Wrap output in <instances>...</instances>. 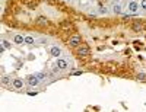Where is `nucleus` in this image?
I'll use <instances>...</instances> for the list:
<instances>
[{
    "instance_id": "0eeeda50",
    "label": "nucleus",
    "mask_w": 146,
    "mask_h": 112,
    "mask_svg": "<svg viewBox=\"0 0 146 112\" xmlns=\"http://www.w3.org/2000/svg\"><path fill=\"white\" fill-rule=\"evenodd\" d=\"M12 86H13L15 89H22V87H23V80H20V79H15V80L12 82Z\"/></svg>"
},
{
    "instance_id": "9b49d317",
    "label": "nucleus",
    "mask_w": 146,
    "mask_h": 112,
    "mask_svg": "<svg viewBox=\"0 0 146 112\" xmlns=\"http://www.w3.org/2000/svg\"><path fill=\"white\" fill-rule=\"evenodd\" d=\"M113 10H114V13H116V15H120V13H121V4H114Z\"/></svg>"
},
{
    "instance_id": "f03ea898",
    "label": "nucleus",
    "mask_w": 146,
    "mask_h": 112,
    "mask_svg": "<svg viewBox=\"0 0 146 112\" xmlns=\"http://www.w3.org/2000/svg\"><path fill=\"white\" fill-rule=\"evenodd\" d=\"M80 42H82V38H80L79 35H75V36H72V38L69 39V45H70V47H78Z\"/></svg>"
},
{
    "instance_id": "2eb2a0df",
    "label": "nucleus",
    "mask_w": 146,
    "mask_h": 112,
    "mask_svg": "<svg viewBox=\"0 0 146 112\" xmlns=\"http://www.w3.org/2000/svg\"><path fill=\"white\" fill-rule=\"evenodd\" d=\"M99 13H102V15H104V13H108V9L104 7V6H101V7H99Z\"/></svg>"
},
{
    "instance_id": "dca6fc26",
    "label": "nucleus",
    "mask_w": 146,
    "mask_h": 112,
    "mask_svg": "<svg viewBox=\"0 0 146 112\" xmlns=\"http://www.w3.org/2000/svg\"><path fill=\"white\" fill-rule=\"evenodd\" d=\"M35 76H37V77H38V79H39V80H42V79H44V77H45V76H44V74H42V73H35Z\"/></svg>"
},
{
    "instance_id": "4468645a",
    "label": "nucleus",
    "mask_w": 146,
    "mask_h": 112,
    "mask_svg": "<svg viewBox=\"0 0 146 112\" xmlns=\"http://www.w3.org/2000/svg\"><path fill=\"white\" fill-rule=\"evenodd\" d=\"M137 79H139V80H146V74L145 73H139V74H137Z\"/></svg>"
},
{
    "instance_id": "6e6552de",
    "label": "nucleus",
    "mask_w": 146,
    "mask_h": 112,
    "mask_svg": "<svg viewBox=\"0 0 146 112\" xmlns=\"http://www.w3.org/2000/svg\"><path fill=\"white\" fill-rule=\"evenodd\" d=\"M12 41H13L15 44H18V45H20V44H23V42H25V36H22V35H15Z\"/></svg>"
},
{
    "instance_id": "1a4fd4ad",
    "label": "nucleus",
    "mask_w": 146,
    "mask_h": 112,
    "mask_svg": "<svg viewBox=\"0 0 146 112\" xmlns=\"http://www.w3.org/2000/svg\"><path fill=\"white\" fill-rule=\"evenodd\" d=\"M25 44H28V45H34V44H35V38L31 36V35H26V36H25Z\"/></svg>"
},
{
    "instance_id": "f8f14e48",
    "label": "nucleus",
    "mask_w": 146,
    "mask_h": 112,
    "mask_svg": "<svg viewBox=\"0 0 146 112\" xmlns=\"http://www.w3.org/2000/svg\"><path fill=\"white\" fill-rule=\"evenodd\" d=\"M10 82H12V80H10L9 76H3V77H1V83H3V85H9Z\"/></svg>"
},
{
    "instance_id": "6ab92c4d",
    "label": "nucleus",
    "mask_w": 146,
    "mask_h": 112,
    "mask_svg": "<svg viewBox=\"0 0 146 112\" xmlns=\"http://www.w3.org/2000/svg\"><path fill=\"white\" fill-rule=\"evenodd\" d=\"M80 74H82V71H75L73 73V76H80Z\"/></svg>"
},
{
    "instance_id": "ddd939ff",
    "label": "nucleus",
    "mask_w": 146,
    "mask_h": 112,
    "mask_svg": "<svg viewBox=\"0 0 146 112\" xmlns=\"http://www.w3.org/2000/svg\"><path fill=\"white\" fill-rule=\"evenodd\" d=\"M140 29H142V23H135V25H133V31L139 32Z\"/></svg>"
},
{
    "instance_id": "a211bd4d",
    "label": "nucleus",
    "mask_w": 146,
    "mask_h": 112,
    "mask_svg": "<svg viewBox=\"0 0 146 112\" xmlns=\"http://www.w3.org/2000/svg\"><path fill=\"white\" fill-rule=\"evenodd\" d=\"M3 47H6V48H9V47H10V44H9V42H7L6 39H3Z\"/></svg>"
},
{
    "instance_id": "39448f33",
    "label": "nucleus",
    "mask_w": 146,
    "mask_h": 112,
    "mask_svg": "<svg viewBox=\"0 0 146 112\" xmlns=\"http://www.w3.org/2000/svg\"><path fill=\"white\" fill-rule=\"evenodd\" d=\"M50 55H53V57L58 58V57L61 55V50H60L58 47H51V48H50Z\"/></svg>"
},
{
    "instance_id": "f257e3e1",
    "label": "nucleus",
    "mask_w": 146,
    "mask_h": 112,
    "mask_svg": "<svg viewBox=\"0 0 146 112\" xmlns=\"http://www.w3.org/2000/svg\"><path fill=\"white\" fill-rule=\"evenodd\" d=\"M56 67L58 69V70H66L67 67H69V61L66 60V58H57V61H56Z\"/></svg>"
},
{
    "instance_id": "423d86ee",
    "label": "nucleus",
    "mask_w": 146,
    "mask_h": 112,
    "mask_svg": "<svg viewBox=\"0 0 146 112\" xmlns=\"http://www.w3.org/2000/svg\"><path fill=\"white\" fill-rule=\"evenodd\" d=\"M28 83H29V86H37V85L39 83V79H38L35 74H31V76L28 77Z\"/></svg>"
},
{
    "instance_id": "7ed1b4c3",
    "label": "nucleus",
    "mask_w": 146,
    "mask_h": 112,
    "mask_svg": "<svg viewBox=\"0 0 146 112\" xmlns=\"http://www.w3.org/2000/svg\"><path fill=\"white\" fill-rule=\"evenodd\" d=\"M89 47L88 45H80L79 48H78V54L80 55V57H85V55H89Z\"/></svg>"
},
{
    "instance_id": "20e7f679",
    "label": "nucleus",
    "mask_w": 146,
    "mask_h": 112,
    "mask_svg": "<svg viewBox=\"0 0 146 112\" xmlns=\"http://www.w3.org/2000/svg\"><path fill=\"white\" fill-rule=\"evenodd\" d=\"M139 6H140V4H139L137 1H130V3H129V12H130V13H136V12L139 10Z\"/></svg>"
},
{
    "instance_id": "f3484780",
    "label": "nucleus",
    "mask_w": 146,
    "mask_h": 112,
    "mask_svg": "<svg viewBox=\"0 0 146 112\" xmlns=\"http://www.w3.org/2000/svg\"><path fill=\"white\" fill-rule=\"evenodd\" d=\"M140 7H142L143 10H146V0H142V1H140Z\"/></svg>"
},
{
    "instance_id": "9d476101",
    "label": "nucleus",
    "mask_w": 146,
    "mask_h": 112,
    "mask_svg": "<svg viewBox=\"0 0 146 112\" xmlns=\"http://www.w3.org/2000/svg\"><path fill=\"white\" fill-rule=\"evenodd\" d=\"M35 22H37V23H42V25H47V23H48V19H47L45 16H38Z\"/></svg>"
}]
</instances>
